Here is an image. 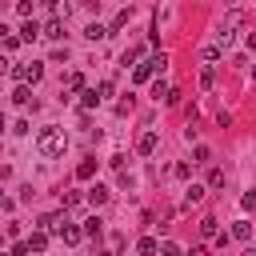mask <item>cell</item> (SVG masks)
Returning <instances> with one entry per match:
<instances>
[{"mask_svg": "<svg viewBox=\"0 0 256 256\" xmlns=\"http://www.w3.org/2000/svg\"><path fill=\"white\" fill-rule=\"evenodd\" d=\"M64 148H68V136H64V128L48 124V128H40V132H36V152H40L44 160H56V156H64Z\"/></svg>", "mask_w": 256, "mask_h": 256, "instance_id": "cell-1", "label": "cell"}, {"mask_svg": "<svg viewBox=\"0 0 256 256\" xmlns=\"http://www.w3.org/2000/svg\"><path fill=\"white\" fill-rule=\"evenodd\" d=\"M240 24H244V12H240V8H236V4H232V12H228V16H224V20H220V24H216V44H220V48H228V44H232V36H236V28H240Z\"/></svg>", "mask_w": 256, "mask_h": 256, "instance_id": "cell-2", "label": "cell"}, {"mask_svg": "<svg viewBox=\"0 0 256 256\" xmlns=\"http://www.w3.org/2000/svg\"><path fill=\"white\" fill-rule=\"evenodd\" d=\"M164 68H168V56H164V52H160V56H148L144 64H136V68H132V80H136V84H144V80H152V76H156V72H164Z\"/></svg>", "mask_w": 256, "mask_h": 256, "instance_id": "cell-3", "label": "cell"}, {"mask_svg": "<svg viewBox=\"0 0 256 256\" xmlns=\"http://www.w3.org/2000/svg\"><path fill=\"white\" fill-rule=\"evenodd\" d=\"M12 76H16L20 84H36V80L44 76V64H16V68H12Z\"/></svg>", "mask_w": 256, "mask_h": 256, "instance_id": "cell-4", "label": "cell"}, {"mask_svg": "<svg viewBox=\"0 0 256 256\" xmlns=\"http://www.w3.org/2000/svg\"><path fill=\"white\" fill-rule=\"evenodd\" d=\"M108 196H112V192H108V188H104V184H92V188H88V192H84V200H88V204H92V208H104V204H108Z\"/></svg>", "mask_w": 256, "mask_h": 256, "instance_id": "cell-5", "label": "cell"}, {"mask_svg": "<svg viewBox=\"0 0 256 256\" xmlns=\"http://www.w3.org/2000/svg\"><path fill=\"white\" fill-rule=\"evenodd\" d=\"M64 224H68V216H64V212H48V216H40V228H44V232H56V236H60V228H64Z\"/></svg>", "mask_w": 256, "mask_h": 256, "instance_id": "cell-6", "label": "cell"}, {"mask_svg": "<svg viewBox=\"0 0 256 256\" xmlns=\"http://www.w3.org/2000/svg\"><path fill=\"white\" fill-rule=\"evenodd\" d=\"M156 144H160V136H156V132H144V136L136 140V152H140V156H152Z\"/></svg>", "mask_w": 256, "mask_h": 256, "instance_id": "cell-7", "label": "cell"}, {"mask_svg": "<svg viewBox=\"0 0 256 256\" xmlns=\"http://www.w3.org/2000/svg\"><path fill=\"white\" fill-rule=\"evenodd\" d=\"M60 240H64V244H80V240H84V228H76V224L68 220V224L60 228Z\"/></svg>", "mask_w": 256, "mask_h": 256, "instance_id": "cell-8", "label": "cell"}, {"mask_svg": "<svg viewBox=\"0 0 256 256\" xmlns=\"http://www.w3.org/2000/svg\"><path fill=\"white\" fill-rule=\"evenodd\" d=\"M136 252H140V256H156V252H160V240H156V236H140V240H136Z\"/></svg>", "mask_w": 256, "mask_h": 256, "instance_id": "cell-9", "label": "cell"}, {"mask_svg": "<svg viewBox=\"0 0 256 256\" xmlns=\"http://www.w3.org/2000/svg\"><path fill=\"white\" fill-rule=\"evenodd\" d=\"M92 176H96V156H88V160L76 164V180H92Z\"/></svg>", "mask_w": 256, "mask_h": 256, "instance_id": "cell-10", "label": "cell"}, {"mask_svg": "<svg viewBox=\"0 0 256 256\" xmlns=\"http://www.w3.org/2000/svg\"><path fill=\"white\" fill-rule=\"evenodd\" d=\"M28 248H32V252H36V256H40V252H44V248H48V232H44V228H36V232H32V236H28Z\"/></svg>", "mask_w": 256, "mask_h": 256, "instance_id": "cell-11", "label": "cell"}, {"mask_svg": "<svg viewBox=\"0 0 256 256\" xmlns=\"http://www.w3.org/2000/svg\"><path fill=\"white\" fill-rule=\"evenodd\" d=\"M204 192H208L204 184H192V188H184V204H188V208H192V204H200V200H204Z\"/></svg>", "mask_w": 256, "mask_h": 256, "instance_id": "cell-12", "label": "cell"}, {"mask_svg": "<svg viewBox=\"0 0 256 256\" xmlns=\"http://www.w3.org/2000/svg\"><path fill=\"white\" fill-rule=\"evenodd\" d=\"M200 236H204V240H216V236H220V228H216V216H204V220H200Z\"/></svg>", "mask_w": 256, "mask_h": 256, "instance_id": "cell-13", "label": "cell"}, {"mask_svg": "<svg viewBox=\"0 0 256 256\" xmlns=\"http://www.w3.org/2000/svg\"><path fill=\"white\" fill-rule=\"evenodd\" d=\"M232 240H252V220H236L232 224Z\"/></svg>", "mask_w": 256, "mask_h": 256, "instance_id": "cell-14", "label": "cell"}, {"mask_svg": "<svg viewBox=\"0 0 256 256\" xmlns=\"http://www.w3.org/2000/svg\"><path fill=\"white\" fill-rule=\"evenodd\" d=\"M36 36H44V28H40L36 20H24V28H20V40H36Z\"/></svg>", "mask_w": 256, "mask_h": 256, "instance_id": "cell-15", "label": "cell"}, {"mask_svg": "<svg viewBox=\"0 0 256 256\" xmlns=\"http://www.w3.org/2000/svg\"><path fill=\"white\" fill-rule=\"evenodd\" d=\"M200 88H204V92H208V88H216V68H212V64H204V68H200Z\"/></svg>", "mask_w": 256, "mask_h": 256, "instance_id": "cell-16", "label": "cell"}, {"mask_svg": "<svg viewBox=\"0 0 256 256\" xmlns=\"http://www.w3.org/2000/svg\"><path fill=\"white\" fill-rule=\"evenodd\" d=\"M100 100H104V96H100V88H84V92H80V104H84V108H96Z\"/></svg>", "mask_w": 256, "mask_h": 256, "instance_id": "cell-17", "label": "cell"}, {"mask_svg": "<svg viewBox=\"0 0 256 256\" xmlns=\"http://www.w3.org/2000/svg\"><path fill=\"white\" fill-rule=\"evenodd\" d=\"M100 232H104V220H100V216H88V220H84V236H92V240H96Z\"/></svg>", "mask_w": 256, "mask_h": 256, "instance_id": "cell-18", "label": "cell"}, {"mask_svg": "<svg viewBox=\"0 0 256 256\" xmlns=\"http://www.w3.org/2000/svg\"><path fill=\"white\" fill-rule=\"evenodd\" d=\"M108 32H112V28H104V24H96V20H92V24L84 28V36H88V40H104Z\"/></svg>", "mask_w": 256, "mask_h": 256, "instance_id": "cell-19", "label": "cell"}, {"mask_svg": "<svg viewBox=\"0 0 256 256\" xmlns=\"http://www.w3.org/2000/svg\"><path fill=\"white\" fill-rule=\"evenodd\" d=\"M28 100H32V88L28 84H16L12 88V104H28Z\"/></svg>", "mask_w": 256, "mask_h": 256, "instance_id": "cell-20", "label": "cell"}, {"mask_svg": "<svg viewBox=\"0 0 256 256\" xmlns=\"http://www.w3.org/2000/svg\"><path fill=\"white\" fill-rule=\"evenodd\" d=\"M44 36H48V40H60V36H64V24H60V20H48V24H44Z\"/></svg>", "mask_w": 256, "mask_h": 256, "instance_id": "cell-21", "label": "cell"}, {"mask_svg": "<svg viewBox=\"0 0 256 256\" xmlns=\"http://www.w3.org/2000/svg\"><path fill=\"white\" fill-rule=\"evenodd\" d=\"M152 96H156V100H164V104H168V96H172V88H168V84H164V80H152Z\"/></svg>", "mask_w": 256, "mask_h": 256, "instance_id": "cell-22", "label": "cell"}, {"mask_svg": "<svg viewBox=\"0 0 256 256\" xmlns=\"http://www.w3.org/2000/svg\"><path fill=\"white\" fill-rule=\"evenodd\" d=\"M80 200H84L80 192H60V208H64V212H68V208H76Z\"/></svg>", "mask_w": 256, "mask_h": 256, "instance_id": "cell-23", "label": "cell"}, {"mask_svg": "<svg viewBox=\"0 0 256 256\" xmlns=\"http://www.w3.org/2000/svg\"><path fill=\"white\" fill-rule=\"evenodd\" d=\"M160 256H184L176 240H160Z\"/></svg>", "mask_w": 256, "mask_h": 256, "instance_id": "cell-24", "label": "cell"}, {"mask_svg": "<svg viewBox=\"0 0 256 256\" xmlns=\"http://www.w3.org/2000/svg\"><path fill=\"white\" fill-rule=\"evenodd\" d=\"M212 160V152L204 148V144H196V152H192V164H208Z\"/></svg>", "mask_w": 256, "mask_h": 256, "instance_id": "cell-25", "label": "cell"}, {"mask_svg": "<svg viewBox=\"0 0 256 256\" xmlns=\"http://www.w3.org/2000/svg\"><path fill=\"white\" fill-rule=\"evenodd\" d=\"M136 56H140V48H128V52H124V56H120V68H128V64H132V68H136Z\"/></svg>", "mask_w": 256, "mask_h": 256, "instance_id": "cell-26", "label": "cell"}, {"mask_svg": "<svg viewBox=\"0 0 256 256\" xmlns=\"http://www.w3.org/2000/svg\"><path fill=\"white\" fill-rule=\"evenodd\" d=\"M240 208H244V212H252V208H256V188H252V192H244V196H240Z\"/></svg>", "mask_w": 256, "mask_h": 256, "instance_id": "cell-27", "label": "cell"}, {"mask_svg": "<svg viewBox=\"0 0 256 256\" xmlns=\"http://www.w3.org/2000/svg\"><path fill=\"white\" fill-rule=\"evenodd\" d=\"M220 52H224V48H220V44H208V48H204V60H208V64H212V60H220Z\"/></svg>", "mask_w": 256, "mask_h": 256, "instance_id": "cell-28", "label": "cell"}, {"mask_svg": "<svg viewBox=\"0 0 256 256\" xmlns=\"http://www.w3.org/2000/svg\"><path fill=\"white\" fill-rule=\"evenodd\" d=\"M220 184H224V172L212 168V172H208V188H220Z\"/></svg>", "mask_w": 256, "mask_h": 256, "instance_id": "cell-29", "label": "cell"}, {"mask_svg": "<svg viewBox=\"0 0 256 256\" xmlns=\"http://www.w3.org/2000/svg\"><path fill=\"white\" fill-rule=\"evenodd\" d=\"M12 256H32V248H28V240H16V244H12Z\"/></svg>", "mask_w": 256, "mask_h": 256, "instance_id": "cell-30", "label": "cell"}, {"mask_svg": "<svg viewBox=\"0 0 256 256\" xmlns=\"http://www.w3.org/2000/svg\"><path fill=\"white\" fill-rule=\"evenodd\" d=\"M16 44H20V36H12V32H4V52H12Z\"/></svg>", "mask_w": 256, "mask_h": 256, "instance_id": "cell-31", "label": "cell"}, {"mask_svg": "<svg viewBox=\"0 0 256 256\" xmlns=\"http://www.w3.org/2000/svg\"><path fill=\"white\" fill-rule=\"evenodd\" d=\"M16 12L20 16H32V0H16Z\"/></svg>", "mask_w": 256, "mask_h": 256, "instance_id": "cell-32", "label": "cell"}, {"mask_svg": "<svg viewBox=\"0 0 256 256\" xmlns=\"http://www.w3.org/2000/svg\"><path fill=\"white\" fill-rule=\"evenodd\" d=\"M188 256H208V248H200V244H196V248H192Z\"/></svg>", "mask_w": 256, "mask_h": 256, "instance_id": "cell-33", "label": "cell"}, {"mask_svg": "<svg viewBox=\"0 0 256 256\" xmlns=\"http://www.w3.org/2000/svg\"><path fill=\"white\" fill-rule=\"evenodd\" d=\"M44 4H48V8H56V4H60V0H44Z\"/></svg>", "mask_w": 256, "mask_h": 256, "instance_id": "cell-34", "label": "cell"}, {"mask_svg": "<svg viewBox=\"0 0 256 256\" xmlns=\"http://www.w3.org/2000/svg\"><path fill=\"white\" fill-rule=\"evenodd\" d=\"M244 256H256V248H248V252H244Z\"/></svg>", "mask_w": 256, "mask_h": 256, "instance_id": "cell-35", "label": "cell"}, {"mask_svg": "<svg viewBox=\"0 0 256 256\" xmlns=\"http://www.w3.org/2000/svg\"><path fill=\"white\" fill-rule=\"evenodd\" d=\"M96 256H112V252H96Z\"/></svg>", "mask_w": 256, "mask_h": 256, "instance_id": "cell-36", "label": "cell"}, {"mask_svg": "<svg viewBox=\"0 0 256 256\" xmlns=\"http://www.w3.org/2000/svg\"><path fill=\"white\" fill-rule=\"evenodd\" d=\"M252 80H256V64H252Z\"/></svg>", "mask_w": 256, "mask_h": 256, "instance_id": "cell-37", "label": "cell"}]
</instances>
